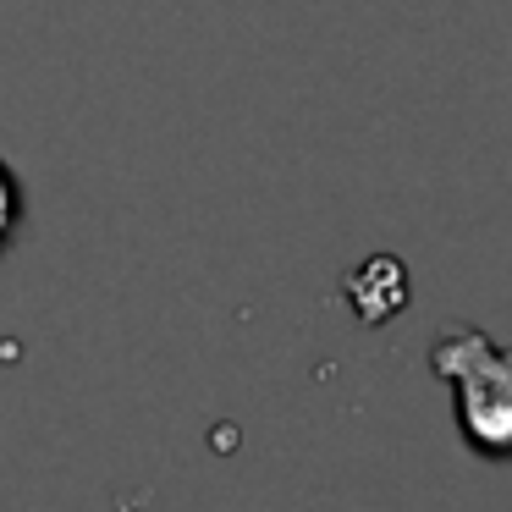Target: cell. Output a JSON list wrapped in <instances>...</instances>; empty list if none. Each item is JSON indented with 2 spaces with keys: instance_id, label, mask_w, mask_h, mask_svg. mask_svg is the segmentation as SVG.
I'll list each match as a JSON object with an SVG mask.
<instances>
[{
  "instance_id": "1",
  "label": "cell",
  "mask_w": 512,
  "mask_h": 512,
  "mask_svg": "<svg viewBox=\"0 0 512 512\" xmlns=\"http://www.w3.org/2000/svg\"><path fill=\"white\" fill-rule=\"evenodd\" d=\"M435 380L457 397V430L490 463H512V347L479 325H452L430 347Z\"/></svg>"
},
{
  "instance_id": "2",
  "label": "cell",
  "mask_w": 512,
  "mask_h": 512,
  "mask_svg": "<svg viewBox=\"0 0 512 512\" xmlns=\"http://www.w3.org/2000/svg\"><path fill=\"white\" fill-rule=\"evenodd\" d=\"M408 298H413V281H408V270H402L397 254H375L358 270H347V303H353V314L364 325L397 320V314L408 309Z\"/></svg>"
},
{
  "instance_id": "3",
  "label": "cell",
  "mask_w": 512,
  "mask_h": 512,
  "mask_svg": "<svg viewBox=\"0 0 512 512\" xmlns=\"http://www.w3.org/2000/svg\"><path fill=\"white\" fill-rule=\"evenodd\" d=\"M17 221H23V193H17V177H12V171L0 166V254L12 248Z\"/></svg>"
}]
</instances>
